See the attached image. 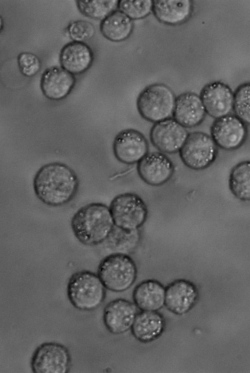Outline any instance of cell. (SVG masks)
Returning <instances> with one entry per match:
<instances>
[{
	"mask_svg": "<svg viewBox=\"0 0 250 373\" xmlns=\"http://www.w3.org/2000/svg\"><path fill=\"white\" fill-rule=\"evenodd\" d=\"M229 186L231 193L237 199L248 201L250 199V162L241 161L235 165L230 172Z\"/></svg>",
	"mask_w": 250,
	"mask_h": 373,
	"instance_id": "23",
	"label": "cell"
},
{
	"mask_svg": "<svg viewBox=\"0 0 250 373\" xmlns=\"http://www.w3.org/2000/svg\"><path fill=\"white\" fill-rule=\"evenodd\" d=\"M3 20L1 16L0 15V33L2 31L3 27Z\"/></svg>",
	"mask_w": 250,
	"mask_h": 373,
	"instance_id": "30",
	"label": "cell"
},
{
	"mask_svg": "<svg viewBox=\"0 0 250 373\" xmlns=\"http://www.w3.org/2000/svg\"><path fill=\"white\" fill-rule=\"evenodd\" d=\"M18 64L21 74L26 77L36 75L40 70L41 63L39 58L29 52H22L18 57Z\"/></svg>",
	"mask_w": 250,
	"mask_h": 373,
	"instance_id": "29",
	"label": "cell"
},
{
	"mask_svg": "<svg viewBox=\"0 0 250 373\" xmlns=\"http://www.w3.org/2000/svg\"><path fill=\"white\" fill-rule=\"evenodd\" d=\"M114 226L109 208L99 202L81 207L71 220L74 235L85 246L98 245L104 242Z\"/></svg>",
	"mask_w": 250,
	"mask_h": 373,
	"instance_id": "2",
	"label": "cell"
},
{
	"mask_svg": "<svg viewBox=\"0 0 250 373\" xmlns=\"http://www.w3.org/2000/svg\"><path fill=\"white\" fill-rule=\"evenodd\" d=\"M211 137L218 146L226 151L240 148L247 137V125L235 115L215 119L210 127Z\"/></svg>",
	"mask_w": 250,
	"mask_h": 373,
	"instance_id": "9",
	"label": "cell"
},
{
	"mask_svg": "<svg viewBox=\"0 0 250 373\" xmlns=\"http://www.w3.org/2000/svg\"><path fill=\"white\" fill-rule=\"evenodd\" d=\"M176 97L172 90L161 83L151 84L139 94L136 106L145 120L157 123L173 116Z\"/></svg>",
	"mask_w": 250,
	"mask_h": 373,
	"instance_id": "5",
	"label": "cell"
},
{
	"mask_svg": "<svg viewBox=\"0 0 250 373\" xmlns=\"http://www.w3.org/2000/svg\"><path fill=\"white\" fill-rule=\"evenodd\" d=\"M179 152L187 167L199 171L208 168L215 161L218 147L210 136L196 131L189 133Z\"/></svg>",
	"mask_w": 250,
	"mask_h": 373,
	"instance_id": "7",
	"label": "cell"
},
{
	"mask_svg": "<svg viewBox=\"0 0 250 373\" xmlns=\"http://www.w3.org/2000/svg\"><path fill=\"white\" fill-rule=\"evenodd\" d=\"M166 288L154 279L144 280L134 288L132 297L139 310L157 312L165 306Z\"/></svg>",
	"mask_w": 250,
	"mask_h": 373,
	"instance_id": "19",
	"label": "cell"
},
{
	"mask_svg": "<svg viewBox=\"0 0 250 373\" xmlns=\"http://www.w3.org/2000/svg\"><path fill=\"white\" fill-rule=\"evenodd\" d=\"M67 32L73 41L84 42L94 37L95 29L89 21L77 20L68 25Z\"/></svg>",
	"mask_w": 250,
	"mask_h": 373,
	"instance_id": "28",
	"label": "cell"
},
{
	"mask_svg": "<svg viewBox=\"0 0 250 373\" xmlns=\"http://www.w3.org/2000/svg\"><path fill=\"white\" fill-rule=\"evenodd\" d=\"M206 113L217 119L232 110L234 93L226 84L213 81L206 85L200 96Z\"/></svg>",
	"mask_w": 250,
	"mask_h": 373,
	"instance_id": "14",
	"label": "cell"
},
{
	"mask_svg": "<svg viewBox=\"0 0 250 373\" xmlns=\"http://www.w3.org/2000/svg\"><path fill=\"white\" fill-rule=\"evenodd\" d=\"M97 273L106 289L120 293L128 290L135 282L137 268L128 255L113 253L101 260Z\"/></svg>",
	"mask_w": 250,
	"mask_h": 373,
	"instance_id": "4",
	"label": "cell"
},
{
	"mask_svg": "<svg viewBox=\"0 0 250 373\" xmlns=\"http://www.w3.org/2000/svg\"><path fill=\"white\" fill-rule=\"evenodd\" d=\"M79 182L74 171L64 163L53 162L42 166L36 173L33 187L37 197L51 207L65 205L75 196Z\"/></svg>",
	"mask_w": 250,
	"mask_h": 373,
	"instance_id": "1",
	"label": "cell"
},
{
	"mask_svg": "<svg viewBox=\"0 0 250 373\" xmlns=\"http://www.w3.org/2000/svg\"><path fill=\"white\" fill-rule=\"evenodd\" d=\"M71 366L70 354L64 345L45 342L34 352L31 368L34 373H67Z\"/></svg>",
	"mask_w": 250,
	"mask_h": 373,
	"instance_id": "8",
	"label": "cell"
},
{
	"mask_svg": "<svg viewBox=\"0 0 250 373\" xmlns=\"http://www.w3.org/2000/svg\"><path fill=\"white\" fill-rule=\"evenodd\" d=\"M189 134L187 128L173 118L154 123L150 129V139L162 153L179 152Z\"/></svg>",
	"mask_w": 250,
	"mask_h": 373,
	"instance_id": "11",
	"label": "cell"
},
{
	"mask_svg": "<svg viewBox=\"0 0 250 373\" xmlns=\"http://www.w3.org/2000/svg\"><path fill=\"white\" fill-rule=\"evenodd\" d=\"M139 309L131 301L118 298L104 307L103 321L106 329L114 334H120L130 330Z\"/></svg>",
	"mask_w": 250,
	"mask_h": 373,
	"instance_id": "13",
	"label": "cell"
},
{
	"mask_svg": "<svg viewBox=\"0 0 250 373\" xmlns=\"http://www.w3.org/2000/svg\"><path fill=\"white\" fill-rule=\"evenodd\" d=\"M134 28L132 20L117 9L101 21L100 31L104 37L115 42L127 39Z\"/></svg>",
	"mask_w": 250,
	"mask_h": 373,
	"instance_id": "22",
	"label": "cell"
},
{
	"mask_svg": "<svg viewBox=\"0 0 250 373\" xmlns=\"http://www.w3.org/2000/svg\"><path fill=\"white\" fill-rule=\"evenodd\" d=\"M112 232L119 238V241L108 238L105 241H107L109 243L111 242V243L115 242V243L109 245L110 246H111V248L113 247L112 250L115 252L117 251L116 253L115 252V253L127 254L128 251L129 252L134 250L140 242V233L139 229L133 231H128L114 226Z\"/></svg>",
	"mask_w": 250,
	"mask_h": 373,
	"instance_id": "25",
	"label": "cell"
},
{
	"mask_svg": "<svg viewBox=\"0 0 250 373\" xmlns=\"http://www.w3.org/2000/svg\"><path fill=\"white\" fill-rule=\"evenodd\" d=\"M206 112L200 97L192 92H185L176 98L173 118L185 128L199 125L204 121Z\"/></svg>",
	"mask_w": 250,
	"mask_h": 373,
	"instance_id": "18",
	"label": "cell"
},
{
	"mask_svg": "<svg viewBox=\"0 0 250 373\" xmlns=\"http://www.w3.org/2000/svg\"><path fill=\"white\" fill-rule=\"evenodd\" d=\"M192 7L189 0H153L152 12L160 21L177 25L190 17Z\"/></svg>",
	"mask_w": 250,
	"mask_h": 373,
	"instance_id": "21",
	"label": "cell"
},
{
	"mask_svg": "<svg viewBox=\"0 0 250 373\" xmlns=\"http://www.w3.org/2000/svg\"><path fill=\"white\" fill-rule=\"evenodd\" d=\"M235 116L247 125L250 122V84L240 85L234 93L233 108Z\"/></svg>",
	"mask_w": 250,
	"mask_h": 373,
	"instance_id": "26",
	"label": "cell"
},
{
	"mask_svg": "<svg viewBox=\"0 0 250 373\" xmlns=\"http://www.w3.org/2000/svg\"><path fill=\"white\" fill-rule=\"evenodd\" d=\"M117 0H76L79 11L88 18L102 20L118 9Z\"/></svg>",
	"mask_w": 250,
	"mask_h": 373,
	"instance_id": "24",
	"label": "cell"
},
{
	"mask_svg": "<svg viewBox=\"0 0 250 373\" xmlns=\"http://www.w3.org/2000/svg\"><path fill=\"white\" fill-rule=\"evenodd\" d=\"M67 295L76 309L91 311L97 309L104 301L106 288L98 275L89 271H80L69 278Z\"/></svg>",
	"mask_w": 250,
	"mask_h": 373,
	"instance_id": "3",
	"label": "cell"
},
{
	"mask_svg": "<svg viewBox=\"0 0 250 373\" xmlns=\"http://www.w3.org/2000/svg\"><path fill=\"white\" fill-rule=\"evenodd\" d=\"M61 67L73 75H81L89 69L94 53L85 42L71 41L65 44L59 55Z\"/></svg>",
	"mask_w": 250,
	"mask_h": 373,
	"instance_id": "17",
	"label": "cell"
},
{
	"mask_svg": "<svg viewBox=\"0 0 250 373\" xmlns=\"http://www.w3.org/2000/svg\"><path fill=\"white\" fill-rule=\"evenodd\" d=\"M198 297V290L193 283L178 279L166 288L165 306L172 313L182 315L192 309Z\"/></svg>",
	"mask_w": 250,
	"mask_h": 373,
	"instance_id": "16",
	"label": "cell"
},
{
	"mask_svg": "<svg viewBox=\"0 0 250 373\" xmlns=\"http://www.w3.org/2000/svg\"><path fill=\"white\" fill-rule=\"evenodd\" d=\"M112 149L117 160L132 165L139 162L148 153L149 145L142 133L134 129H126L116 135Z\"/></svg>",
	"mask_w": 250,
	"mask_h": 373,
	"instance_id": "10",
	"label": "cell"
},
{
	"mask_svg": "<svg viewBox=\"0 0 250 373\" xmlns=\"http://www.w3.org/2000/svg\"><path fill=\"white\" fill-rule=\"evenodd\" d=\"M76 83L74 75L61 67L53 66L43 73L40 86L43 95L53 101L66 98L71 92Z\"/></svg>",
	"mask_w": 250,
	"mask_h": 373,
	"instance_id": "15",
	"label": "cell"
},
{
	"mask_svg": "<svg viewBox=\"0 0 250 373\" xmlns=\"http://www.w3.org/2000/svg\"><path fill=\"white\" fill-rule=\"evenodd\" d=\"M109 208L115 226L125 231L139 230L148 216L146 203L133 193L117 195L111 201Z\"/></svg>",
	"mask_w": 250,
	"mask_h": 373,
	"instance_id": "6",
	"label": "cell"
},
{
	"mask_svg": "<svg viewBox=\"0 0 250 373\" xmlns=\"http://www.w3.org/2000/svg\"><path fill=\"white\" fill-rule=\"evenodd\" d=\"M137 170L146 183L159 186L170 179L174 172V166L164 153L152 152L147 154L137 163Z\"/></svg>",
	"mask_w": 250,
	"mask_h": 373,
	"instance_id": "12",
	"label": "cell"
},
{
	"mask_svg": "<svg viewBox=\"0 0 250 373\" xmlns=\"http://www.w3.org/2000/svg\"><path fill=\"white\" fill-rule=\"evenodd\" d=\"M153 0H120L117 8L133 20L146 18L152 11Z\"/></svg>",
	"mask_w": 250,
	"mask_h": 373,
	"instance_id": "27",
	"label": "cell"
},
{
	"mask_svg": "<svg viewBox=\"0 0 250 373\" xmlns=\"http://www.w3.org/2000/svg\"><path fill=\"white\" fill-rule=\"evenodd\" d=\"M165 327V319L157 311H141L137 314L130 330L137 340L148 343L159 337Z\"/></svg>",
	"mask_w": 250,
	"mask_h": 373,
	"instance_id": "20",
	"label": "cell"
}]
</instances>
